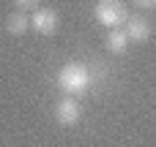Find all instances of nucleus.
I'll return each mask as SVG.
<instances>
[{
    "mask_svg": "<svg viewBox=\"0 0 156 147\" xmlns=\"http://www.w3.org/2000/svg\"><path fill=\"white\" fill-rule=\"evenodd\" d=\"M93 85V76H90V68L85 63H66L60 71H58V87L66 93V95H82L88 93Z\"/></svg>",
    "mask_w": 156,
    "mask_h": 147,
    "instance_id": "f257e3e1",
    "label": "nucleus"
},
{
    "mask_svg": "<svg viewBox=\"0 0 156 147\" xmlns=\"http://www.w3.org/2000/svg\"><path fill=\"white\" fill-rule=\"evenodd\" d=\"M93 16H96V22L101 27L115 30V27H121V25L129 22V8H126L123 0H96Z\"/></svg>",
    "mask_w": 156,
    "mask_h": 147,
    "instance_id": "f03ea898",
    "label": "nucleus"
},
{
    "mask_svg": "<svg viewBox=\"0 0 156 147\" xmlns=\"http://www.w3.org/2000/svg\"><path fill=\"white\" fill-rule=\"evenodd\" d=\"M58 11L55 8H36L30 14V30H36L38 35H55L58 33Z\"/></svg>",
    "mask_w": 156,
    "mask_h": 147,
    "instance_id": "7ed1b4c3",
    "label": "nucleus"
},
{
    "mask_svg": "<svg viewBox=\"0 0 156 147\" xmlns=\"http://www.w3.org/2000/svg\"><path fill=\"white\" fill-rule=\"evenodd\" d=\"M80 117H82V109H80V101L74 95H63L55 104V120L60 125H77Z\"/></svg>",
    "mask_w": 156,
    "mask_h": 147,
    "instance_id": "20e7f679",
    "label": "nucleus"
},
{
    "mask_svg": "<svg viewBox=\"0 0 156 147\" xmlns=\"http://www.w3.org/2000/svg\"><path fill=\"white\" fill-rule=\"evenodd\" d=\"M126 35H129V44L134 41V44H145L151 35H154V27H151V22L148 19H140V16H129V22H126Z\"/></svg>",
    "mask_w": 156,
    "mask_h": 147,
    "instance_id": "39448f33",
    "label": "nucleus"
},
{
    "mask_svg": "<svg viewBox=\"0 0 156 147\" xmlns=\"http://www.w3.org/2000/svg\"><path fill=\"white\" fill-rule=\"evenodd\" d=\"M104 46H107L110 55H123V52L129 49V35H126V30H123V27L110 30L107 38H104Z\"/></svg>",
    "mask_w": 156,
    "mask_h": 147,
    "instance_id": "423d86ee",
    "label": "nucleus"
},
{
    "mask_svg": "<svg viewBox=\"0 0 156 147\" xmlns=\"http://www.w3.org/2000/svg\"><path fill=\"white\" fill-rule=\"evenodd\" d=\"M30 30V16L25 11H14L5 16V33L8 35H25Z\"/></svg>",
    "mask_w": 156,
    "mask_h": 147,
    "instance_id": "0eeeda50",
    "label": "nucleus"
},
{
    "mask_svg": "<svg viewBox=\"0 0 156 147\" xmlns=\"http://www.w3.org/2000/svg\"><path fill=\"white\" fill-rule=\"evenodd\" d=\"M14 5H16V11H36V8H41V0H14Z\"/></svg>",
    "mask_w": 156,
    "mask_h": 147,
    "instance_id": "6e6552de",
    "label": "nucleus"
},
{
    "mask_svg": "<svg viewBox=\"0 0 156 147\" xmlns=\"http://www.w3.org/2000/svg\"><path fill=\"white\" fill-rule=\"evenodd\" d=\"M132 3L140 8H156V0H132Z\"/></svg>",
    "mask_w": 156,
    "mask_h": 147,
    "instance_id": "1a4fd4ad",
    "label": "nucleus"
}]
</instances>
